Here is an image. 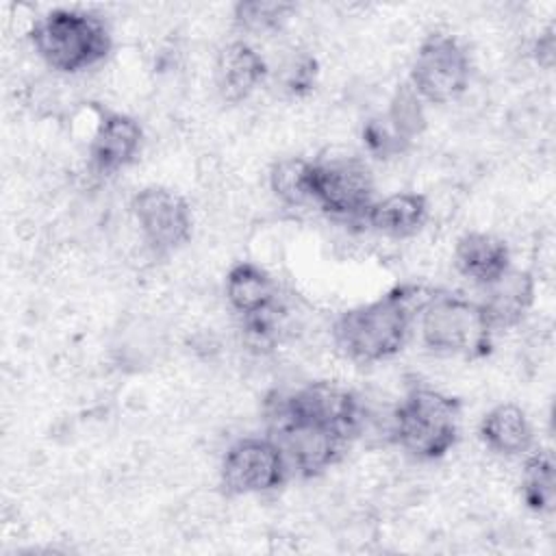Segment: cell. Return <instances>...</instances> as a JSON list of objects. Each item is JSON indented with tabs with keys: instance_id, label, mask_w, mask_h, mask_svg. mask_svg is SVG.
<instances>
[{
	"instance_id": "9a60e30c",
	"label": "cell",
	"mask_w": 556,
	"mask_h": 556,
	"mask_svg": "<svg viewBox=\"0 0 556 556\" xmlns=\"http://www.w3.org/2000/svg\"><path fill=\"white\" fill-rule=\"evenodd\" d=\"M226 300L245 319L271 313L278 306L274 278L252 261L235 263L226 274Z\"/></svg>"
},
{
	"instance_id": "5b68a950",
	"label": "cell",
	"mask_w": 556,
	"mask_h": 556,
	"mask_svg": "<svg viewBox=\"0 0 556 556\" xmlns=\"http://www.w3.org/2000/svg\"><path fill=\"white\" fill-rule=\"evenodd\" d=\"M269 437L280 445L289 469L302 478H313L337 465L348 452L352 437L339 428L289 415L265 404Z\"/></svg>"
},
{
	"instance_id": "603a6c76",
	"label": "cell",
	"mask_w": 556,
	"mask_h": 556,
	"mask_svg": "<svg viewBox=\"0 0 556 556\" xmlns=\"http://www.w3.org/2000/svg\"><path fill=\"white\" fill-rule=\"evenodd\" d=\"M554 30L552 28H547L543 35H539V39L534 41V48H532V52H534V59L539 61V65H543L545 70H549L552 67V63H554Z\"/></svg>"
},
{
	"instance_id": "d6986e66",
	"label": "cell",
	"mask_w": 556,
	"mask_h": 556,
	"mask_svg": "<svg viewBox=\"0 0 556 556\" xmlns=\"http://www.w3.org/2000/svg\"><path fill=\"white\" fill-rule=\"evenodd\" d=\"M267 178L271 193L280 202L289 206H302L306 202H313V161L302 156L280 159L271 165Z\"/></svg>"
},
{
	"instance_id": "7402d4cb",
	"label": "cell",
	"mask_w": 556,
	"mask_h": 556,
	"mask_svg": "<svg viewBox=\"0 0 556 556\" xmlns=\"http://www.w3.org/2000/svg\"><path fill=\"white\" fill-rule=\"evenodd\" d=\"M317 78V61L313 56H298L285 72V89L291 96H304L313 89Z\"/></svg>"
},
{
	"instance_id": "44dd1931",
	"label": "cell",
	"mask_w": 556,
	"mask_h": 556,
	"mask_svg": "<svg viewBox=\"0 0 556 556\" xmlns=\"http://www.w3.org/2000/svg\"><path fill=\"white\" fill-rule=\"evenodd\" d=\"M293 11L295 4L282 0H241L232 7V20L245 33H269L280 28Z\"/></svg>"
},
{
	"instance_id": "7a4b0ae2",
	"label": "cell",
	"mask_w": 556,
	"mask_h": 556,
	"mask_svg": "<svg viewBox=\"0 0 556 556\" xmlns=\"http://www.w3.org/2000/svg\"><path fill=\"white\" fill-rule=\"evenodd\" d=\"M39 59L63 74H78L106 59L113 37L106 22L83 9H52L30 28Z\"/></svg>"
},
{
	"instance_id": "9c48e42d",
	"label": "cell",
	"mask_w": 556,
	"mask_h": 556,
	"mask_svg": "<svg viewBox=\"0 0 556 556\" xmlns=\"http://www.w3.org/2000/svg\"><path fill=\"white\" fill-rule=\"evenodd\" d=\"M130 211L148 248L167 254L185 245L193 230V215L187 200L169 187L150 185L135 193Z\"/></svg>"
},
{
	"instance_id": "7c38bea8",
	"label": "cell",
	"mask_w": 556,
	"mask_h": 556,
	"mask_svg": "<svg viewBox=\"0 0 556 556\" xmlns=\"http://www.w3.org/2000/svg\"><path fill=\"white\" fill-rule=\"evenodd\" d=\"M267 78V63L256 48L245 41H230L215 61V87L226 102L250 98Z\"/></svg>"
},
{
	"instance_id": "2e32d148",
	"label": "cell",
	"mask_w": 556,
	"mask_h": 556,
	"mask_svg": "<svg viewBox=\"0 0 556 556\" xmlns=\"http://www.w3.org/2000/svg\"><path fill=\"white\" fill-rule=\"evenodd\" d=\"M428 219V198L417 191H395L384 195L382 200H374L369 206L365 222L371 230L393 237L406 239L417 235Z\"/></svg>"
},
{
	"instance_id": "30bf717a",
	"label": "cell",
	"mask_w": 556,
	"mask_h": 556,
	"mask_svg": "<svg viewBox=\"0 0 556 556\" xmlns=\"http://www.w3.org/2000/svg\"><path fill=\"white\" fill-rule=\"evenodd\" d=\"M267 404L289 415L339 428L352 439L361 432L363 426V404L358 395L328 380H317L293 391L274 393L267 397Z\"/></svg>"
},
{
	"instance_id": "8992f818",
	"label": "cell",
	"mask_w": 556,
	"mask_h": 556,
	"mask_svg": "<svg viewBox=\"0 0 556 556\" xmlns=\"http://www.w3.org/2000/svg\"><path fill=\"white\" fill-rule=\"evenodd\" d=\"M471 80V59L452 35L426 37L410 65L408 85L430 104H447L460 98Z\"/></svg>"
},
{
	"instance_id": "e0dca14e",
	"label": "cell",
	"mask_w": 556,
	"mask_h": 556,
	"mask_svg": "<svg viewBox=\"0 0 556 556\" xmlns=\"http://www.w3.org/2000/svg\"><path fill=\"white\" fill-rule=\"evenodd\" d=\"M478 434L482 443L502 456L528 454L534 441L532 424L526 410L517 404H497L480 421Z\"/></svg>"
},
{
	"instance_id": "3957f363",
	"label": "cell",
	"mask_w": 556,
	"mask_h": 556,
	"mask_svg": "<svg viewBox=\"0 0 556 556\" xmlns=\"http://www.w3.org/2000/svg\"><path fill=\"white\" fill-rule=\"evenodd\" d=\"M460 402L430 387H413L391 413V439L417 460H439L458 441Z\"/></svg>"
},
{
	"instance_id": "ffe728a7",
	"label": "cell",
	"mask_w": 556,
	"mask_h": 556,
	"mask_svg": "<svg viewBox=\"0 0 556 556\" xmlns=\"http://www.w3.org/2000/svg\"><path fill=\"white\" fill-rule=\"evenodd\" d=\"M554 460L549 450H536L526 458L521 473V500L534 513H547L554 506Z\"/></svg>"
},
{
	"instance_id": "8fae6325",
	"label": "cell",
	"mask_w": 556,
	"mask_h": 556,
	"mask_svg": "<svg viewBox=\"0 0 556 556\" xmlns=\"http://www.w3.org/2000/svg\"><path fill=\"white\" fill-rule=\"evenodd\" d=\"M143 141V130L139 122L126 113H109L100 119L91 146L89 161L98 174H115L128 167Z\"/></svg>"
},
{
	"instance_id": "ac0fdd59",
	"label": "cell",
	"mask_w": 556,
	"mask_h": 556,
	"mask_svg": "<svg viewBox=\"0 0 556 556\" xmlns=\"http://www.w3.org/2000/svg\"><path fill=\"white\" fill-rule=\"evenodd\" d=\"M380 124L397 150H402L410 139L424 132L426 128L424 100L413 91L408 83L397 87V91L391 98L389 111Z\"/></svg>"
},
{
	"instance_id": "5bb4252c",
	"label": "cell",
	"mask_w": 556,
	"mask_h": 556,
	"mask_svg": "<svg viewBox=\"0 0 556 556\" xmlns=\"http://www.w3.org/2000/svg\"><path fill=\"white\" fill-rule=\"evenodd\" d=\"M454 265L467 280L486 287L510 269V250L504 239L471 230L456 241Z\"/></svg>"
},
{
	"instance_id": "277c9868",
	"label": "cell",
	"mask_w": 556,
	"mask_h": 556,
	"mask_svg": "<svg viewBox=\"0 0 556 556\" xmlns=\"http://www.w3.org/2000/svg\"><path fill=\"white\" fill-rule=\"evenodd\" d=\"M417 324L424 345L437 354L476 361L489 356L493 350L495 328L482 304L469 298L432 291L419 308Z\"/></svg>"
},
{
	"instance_id": "52a82bcc",
	"label": "cell",
	"mask_w": 556,
	"mask_h": 556,
	"mask_svg": "<svg viewBox=\"0 0 556 556\" xmlns=\"http://www.w3.org/2000/svg\"><path fill=\"white\" fill-rule=\"evenodd\" d=\"M291 476L280 445L267 437H245L228 447L219 467L226 495H258L280 489Z\"/></svg>"
},
{
	"instance_id": "ba28073f",
	"label": "cell",
	"mask_w": 556,
	"mask_h": 556,
	"mask_svg": "<svg viewBox=\"0 0 556 556\" xmlns=\"http://www.w3.org/2000/svg\"><path fill=\"white\" fill-rule=\"evenodd\" d=\"M311 198L324 213L337 219L365 222L376 200L371 172L354 156L313 161Z\"/></svg>"
},
{
	"instance_id": "6da1fadb",
	"label": "cell",
	"mask_w": 556,
	"mask_h": 556,
	"mask_svg": "<svg viewBox=\"0 0 556 556\" xmlns=\"http://www.w3.org/2000/svg\"><path fill=\"white\" fill-rule=\"evenodd\" d=\"M426 295L419 285L402 282L376 300L343 311L332 326L337 350L363 365L393 358L406 345Z\"/></svg>"
},
{
	"instance_id": "4fadbf2b",
	"label": "cell",
	"mask_w": 556,
	"mask_h": 556,
	"mask_svg": "<svg viewBox=\"0 0 556 556\" xmlns=\"http://www.w3.org/2000/svg\"><path fill=\"white\" fill-rule=\"evenodd\" d=\"M480 304L495 330L521 324L534 304L532 274L510 267L497 280L484 287V298Z\"/></svg>"
}]
</instances>
